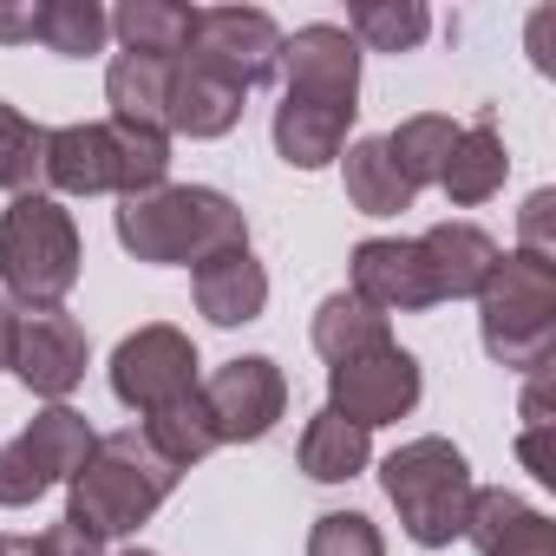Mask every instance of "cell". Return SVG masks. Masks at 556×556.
I'll return each mask as SVG.
<instances>
[{
    "label": "cell",
    "mask_w": 556,
    "mask_h": 556,
    "mask_svg": "<svg viewBox=\"0 0 556 556\" xmlns=\"http://www.w3.org/2000/svg\"><path fill=\"white\" fill-rule=\"evenodd\" d=\"M282 105H275V157L289 170H328L348 151V131L361 118V47L348 27H302L282 40L275 60Z\"/></svg>",
    "instance_id": "obj_1"
},
{
    "label": "cell",
    "mask_w": 556,
    "mask_h": 556,
    "mask_svg": "<svg viewBox=\"0 0 556 556\" xmlns=\"http://www.w3.org/2000/svg\"><path fill=\"white\" fill-rule=\"evenodd\" d=\"M177 465L138 432V426H125V432H105L99 445H92V458L66 478L73 484V497H66V523L73 530H86V536H131L138 523H151V510L177 491Z\"/></svg>",
    "instance_id": "obj_2"
},
{
    "label": "cell",
    "mask_w": 556,
    "mask_h": 556,
    "mask_svg": "<svg viewBox=\"0 0 556 556\" xmlns=\"http://www.w3.org/2000/svg\"><path fill=\"white\" fill-rule=\"evenodd\" d=\"M112 229L138 262H157V268H177V262L197 268L203 255L249 242L242 210L210 184H157L144 197H118Z\"/></svg>",
    "instance_id": "obj_3"
},
{
    "label": "cell",
    "mask_w": 556,
    "mask_h": 556,
    "mask_svg": "<svg viewBox=\"0 0 556 556\" xmlns=\"http://www.w3.org/2000/svg\"><path fill=\"white\" fill-rule=\"evenodd\" d=\"M478 334H484V354L510 374L549 367V348H556V262L549 255H530V249L497 255V268L478 289Z\"/></svg>",
    "instance_id": "obj_4"
},
{
    "label": "cell",
    "mask_w": 556,
    "mask_h": 556,
    "mask_svg": "<svg viewBox=\"0 0 556 556\" xmlns=\"http://www.w3.org/2000/svg\"><path fill=\"white\" fill-rule=\"evenodd\" d=\"M170 170V138L99 118V125H60L47 131V184L60 197H144Z\"/></svg>",
    "instance_id": "obj_5"
},
{
    "label": "cell",
    "mask_w": 556,
    "mask_h": 556,
    "mask_svg": "<svg viewBox=\"0 0 556 556\" xmlns=\"http://www.w3.org/2000/svg\"><path fill=\"white\" fill-rule=\"evenodd\" d=\"M73 282H79L73 210H60V197L47 190L14 197V210L0 216V289H8V302H21L27 315H47L73 295Z\"/></svg>",
    "instance_id": "obj_6"
},
{
    "label": "cell",
    "mask_w": 556,
    "mask_h": 556,
    "mask_svg": "<svg viewBox=\"0 0 556 556\" xmlns=\"http://www.w3.org/2000/svg\"><path fill=\"white\" fill-rule=\"evenodd\" d=\"M380 484L400 510V530L419 543V549H445L465 536V517H471V465L452 439L426 432V439H406L387 465H380Z\"/></svg>",
    "instance_id": "obj_7"
},
{
    "label": "cell",
    "mask_w": 556,
    "mask_h": 556,
    "mask_svg": "<svg viewBox=\"0 0 556 556\" xmlns=\"http://www.w3.org/2000/svg\"><path fill=\"white\" fill-rule=\"evenodd\" d=\"M99 432L86 413L73 406H47L34 413V426H21L8 445H0V504L21 510V504H40L53 484H66L86 458H92Z\"/></svg>",
    "instance_id": "obj_8"
},
{
    "label": "cell",
    "mask_w": 556,
    "mask_h": 556,
    "mask_svg": "<svg viewBox=\"0 0 556 556\" xmlns=\"http://www.w3.org/2000/svg\"><path fill=\"white\" fill-rule=\"evenodd\" d=\"M197 387H203L197 348H190V334L170 328V321H151V328L125 334L118 354H112V393H118L138 419H151V413L190 400Z\"/></svg>",
    "instance_id": "obj_9"
},
{
    "label": "cell",
    "mask_w": 556,
    "mask_h": 556,
    "mask_svg": "<svg viewBox=\"0 0 556 556\" xmlns=\"http://www.w3.org/2000/svg\"><path fill=\"white\" fill-rule=\"evenodd\" d=\"M184 53L197 66L223 73L229 86L255 92L262 79H275V60H282V27H275L262 8H197Z\"/></svg>",
    "instance_id": "obj_10"
},
{
    "label": "cell",
    "mask_w": 556,
    "mask_h": 556,
    "mask_svg": "<svg viewBox=\"0 0 556 556\" xmlns=\"http://www.w3.org/2000/svg\"><path fill=\"white\" fill-rule=\"evenodd\" d=\"M203 406H210L216 445H255L289 413V380L268 354H242V361H229L203 380Z\"/></svg>",
    "instance_id": "obj_11"
},
{
    "label": "cell",
    "mask_w": 556,
    "mask_h": 556,
    "mask_svg": "<svg viewBox=\"0 0 556 556\" xmlns=\"http://www.w3.org/2000/svg\"><path fill=\"white\" fill-rule=\"evenodd\" d=\"M419 361L393 341V348H380V354H361V361H341V367H328V406L341 413V419H354L361 432H374V426H393V419H406L413 406H419Z\"/></svg>",
    "instance_id": "obj_12"
},
{
    "label": "cell",
    "mask_w": 556,
    "mask_h": 556,
    "mask_svg": "<svg viewBox=\"0 0 556 556\" xmlns=\"http://www.w3.org/2000/svg\"><path fill=\"white\" fill-rule=\"evenodd\" d=\"M348 295H361L367 308H380L387 321L393 315H419V308H439L432 295V275H426V255H419V236H374L348 255Z\"/></svg>",
    "instance_id": "obj_13"
},
{
    "label": "cell",
    "mask_w": 556,
    "mask_h": 556,
    "mask_svg": "<svg viewBox=\"0 0 556 556\" xmlns=\"http://www.w3.org/2000/svg\"><path fill=\"white\" fill-rule=\"evenodd\" d=\"M14 374L27 393L40 400H66L79 380H86V328L60 308L47 315H21V334H14Z\"/></svg>",
    "instance_id": "obj_14"
},
{
    "label": "cell",
    "mask_w": 556,
    "mask_h": 556,
    "mask_svg": "<svg viewBox=\"0 0 556 556\" xmlns=\"http://www.w3.org/2000/svg\"><path fill=\"white\" fill-rule=\"evenodd\" d=\"M190 295H197V315L216 321V328H242L268 308V268L255 262L249 242L236 249H216L190 268Z\"/></svg>",
    "instance_id": "obj_15"
},
{
    "label": "cell",
    "mask_w": 556,
    "mask_h": 556,
    "mask_svg": "<svg viewBox=\"0 0 556 556\" xmlns=\"http://www.w3.org/2000/svg\"><path fill=\"white\" fill-rule=\"evenodd\" d=\"M465 536H471L478 556H556V523H549L530 497H517V491H504V484L471 491Z\"/></svg>",
    "instance_id": "obj_16"
},
{
    "label": "cell",
    "mask_w": 556,
    "mask_h": 556,
    "mask_svg": "<svg viewBox=\"0 0 556 556\" xmlns=\"http://www.w3.org/2000/svg\"><path fill=\"white\" fill-rule=\"evenodd\" d=\"M242 99H249L242 86H229L223 73H210V66H197V60L184 53V60H170L164 131H177V138H223V131H236Z\"/></svg>",
    "instance_id": "obj_17"
},
{
    "label": "cell",
    "mask_w": 556,
    "mask_h": 556,
    "mask_svg": "<svg viewBox=\"0 0 556 556\" xmlns=\"http://www.w3.org/2000/svg\"><path fill=\"white\" fill-rule=\"evenodd\" d=\"M419 255H426V275H432V295L439 302H465L484 289V275L497 268V242L478 229V223H432L419 236Z\"/></svg>",
    "instance_id": "obj_18"
},
{
    "label": "cell",
    "mask_w": 556,
    "mask_h": 556,
    "mask_svg": "<svg viewBox=\"0 0 556 556\" xmlns=\"http://www.w3.org/2000/svg\"><path fill=\"white\" fill-rule=\"evenodd\" d=\"M504 177H510V151H504L491 112L471 118V125H458V144H452V157H445V170H439V190H445L458 210H478V203H491V197L504 190Z\"/></svg>",
    "instance_id": "obj_19"
},
{
    "label": "cell",
    "mask_w": 556,
    "mask_h": 556,
    "mask_svg": "<svg viewBox=\"0 0 556 556\" xmlns=\"http://www.w3.org/2000/svg\"><path fill=\"white\" fill-rule=\"evenodd\" d=\"M315 348H321V361L328 367H341V361H361V354H380V348H393V321L380 315V308H367L361 295H328L321 308H315Z\"/></svg>",
    "instance_id": "obj_20"
},
{
    "label": "cell",
    "mask_w": 556,
    "mask_h": 556,
    "mask_svg": "<svg viewBox=\"0 0 556 556\" xmlns=\"http://www.w3.org/2000/svg\"><path fill=\"white\" fill-rule=\"evenodd\" d=\"M367 458H374V432H361V426L341 419L334 406H321V413L302 426V471H308L315 484H348V478L367 471Z\"/></svg>",
    "instance_id": "obj_21"
},
{
    "label": "cell",
    "mask_w": 556,
    "mask_h": 556,
    "mask_svg": "<svg viewBox=\"0 0 556 556\" xmlns=\"http://www.w3.org/2000/svg\"><path fill=\"white\" fill-rule=\"evenodd\" d=\"M164 92H170V60H144V53H118L112 73H105V99H112V118L118 125H138V131H164Z\"/></svg>",
    "instance_id": "obj_22"
},
{
    "label": "cell",
    "mask_w": 556,
    "mask_h": 556,
    "mask_svg": "<svg viewBox=\"0 0 556 556\" xmlns=\"http://www.w3.org/2000/svg\"><path fill=\"white\" fill-rule=\"evenodd\" d=\"M341 170H348V203L361 216H400V210H413V184L387 157V138H354L341 151Z\"/></svg>",
    "instance_id": "obj_23"
},
{
    "label": "cell",
    "mask_w": 556,
    "mask_h": 556,
    "mask_svg": "<svg viewBox=\"0 0 556 556\" xmlns=\"http://www.w3.org/2000/svg\"><path fill=\"white\" fill-rule=\"evenodd\" d=\"M190 14L197 8H177V0H125L112 14V34L125 53H144V60H184L190 47Z\"/></svg>",
    "instance_id": "obj_24"
},
{
    "label": "cell",
    "mask_w": 556,
    "mask_h": 556,
    "mask_svg": "<svg viewBox=\"0 0 556 556\" xmlns=\"http://www.w3.org/2000/svg\"><path fill=\"white\" fill-rule=\"evenodd\" d=\"M452 144H458V125H452V118H439V112H419V118H406V125H393V131H387V157L400 164V177L413 184V197L439 184V170H445Z\"/></svg>",
    "instance_id": "obj_25"
},
{
    "label": "cell",
    "mask_w": 556,
    "mask_h": 556,
    "mask_svg": "<svg viewBox=\"0 0 556 556\" xmlns=\"http://www.w3.org/2000/svg\"><path fill=\"white\" fill-rule=\"evenodd\" d=\"M34 40L60 60H92L105 40H112V14L99 0H40V27Z\"/></svg>",
    "instance_id": "obj_26"
},
{
    "label": "cell",
    "mask_w": 556,
    "mask_h": 556,
    "mask_svg": "<svg viewBox=\"0 0 556 556\" xmlns=\"http://www.w3.org/2000/svg\"><path fill=\"white\" fill-rule=\"evenodd\" d=\"M177 471H190V465H203L210 452H216V426H210V406H203V387L190 393V400H177V406H164V413H151L144 426H138Z\"/></svg>",
    "instance_id": "obj_27"
},
{
    "label": "cell",
    "mask_w": 556,
    "mask_h": 556,
    "mask_svg": "<svg viewBox=\"0 0 556 556\" xmlns=\"http://www.w3.org/2000/svg\"><path fill=\"white\" fill-rule=\"evenodd\" d=\"M348 34L354 47H374V53H413L432 34V14L419 0H367V8L348 14Z\"/></svg>",
    "instance_id": "obj_28"
},
{
    "label": "cell",
    "mask_w": 556,
    "mask_h": 556,
    "mask_svg": "<svg viewBox=\"0 0 556 556\" xmlns=\"http://www.w3.org/2000/svg\"><path fill=\"white\" fill-rule=\"evenodd\" d=\"M34 184H47V125L0 99V190L27 197Z\"/></svg>",
    "instance_id": "obj_29"
},
{
    "label": "cell",
    "mask_w": 556,
    "mask_h": 556,
    "mask_svg": "<svg viewBox=\"0 0 556 556\" xmlns=\"http://www.w3.org/2000/svg\"><path fill=\"white\" fill-rule=\"evenodd\" d=\"M517 452H523V471L536 484H556V458H549V367L530 374L523 387V432H517Z\"/></svg>",
    "instance_id": "obj_30"
},
{
    "label": "cell",
    "mask_w": 556,
    "mask_h": 556,
    "mask_svg": "<svg viewBox=\"0 0 556 556\" xmlns=\"http://www.w3.org/2000/svg\"><path fill=\"white\" fill-rule=\"evenodd\" d=\"M308 556H387V536L367 510H328L308 530Z\"/></svg>",
    "instance_id": "obj_31"
},
{
    "label": "cell",
    "mask_w": 556,
    "mask_h": 556,
    "mask_svg": "<svg viewBox=\"0 0 556 556\" xmlns=\"http://www.w3.org/2000/svg\"><path fill=\"white\" fill-rule=\"evenodd\" d=\"M549 216H556V190H530V203H523V216H517V249H530V255H549L556 262V236H549Z\"/></svg>",
    "instance_id": "obj_32"
},
{
    "label": "cell",
    "mask_w": 556,
    "mask_h": 556,
    "mask_svg": "<svg viewBox=\"0 0 556 556\" xmlns=\"http://www.w3.org/2000/svg\"><path fill=\"white\" fill-rule=\"evenodd\" d=\"M40 0H0V47H34Z\"/></svg>",
    "instance_id": "obj_33"
},
{
    "label": "cell",
    "mask_w": 556,
    "mask_h": 556,
    "mask_svg": "<svg viewBox=\"0 0 556 556\" xmlns=\"http://www.w3.org/2000/svg\"><path fill=\"white\" fill-rule=\"evenodd\" d=\"M34 556H105V549H99V536H86L73 523H53L47 536H34Z\"/></svg>",
    "instance_id": "obj_34"
},
{
    "label": "cell",
    "mask_w": 556,
    "mask_h": 556,
    "mask_svg": "<svg viewBox=\"0 0 556 556\" xmlns=\"http://www.w3.org/2000/svg\"><path fill=\"white\" fill-rule=\"evenodd\" d=\"M14 334H21V315H14L8 295H0V374H14Z\"/></svg>",
    "instance_id": "obj_35"
},
{
    "label": "cell",
    "mask_w": 556,
    "mask_h": 556,
    "mask_svg": "<svg viewBox=\"0 0 556 556\" xmlns=\"http://www.w3.org/2000/svg\"><path fill=\"white\" fill-rule=\"evenodd\" d=\"M0 556H34V536H0Z\"/></svg>",
    "instance_id": "obj_36"
}]
</instances>
